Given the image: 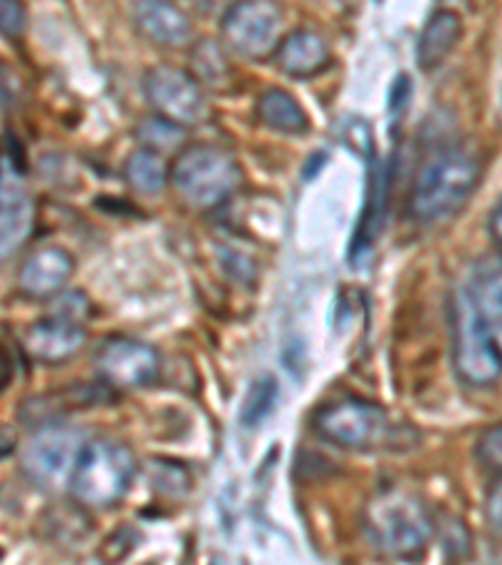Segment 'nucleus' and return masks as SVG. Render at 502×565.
Returning a JSON list of instances; mask_svg holds the SVG:
<instances>
[{
    "instance_id": "obj_1",
    "label": "nucleus",
    "mask_w": 502,
    "mask_h": 565,
    "mask_svg": "<svg viewBox=\"0 0 502 565\" xmlns=\"http://www.w3.org/2000/svg\"><path fill=\"white\" fill-rule=\"evenodd\" d=\"M500 264H474L452 295V362L462 382L492 387L500 380L502 354Z\"/></svg>"
},
{
    "instance_id": "obj_2",
    "label": "nucleus",
    "mask_w": 502,
    "mask_h": 565,
    "mask_svg": "<svg viewBox=\"0 0 502 565\" xmlns=\"http://www.w3.org/2000/svg\"><path fill=\"white\" fill-rule=\"evenodd\" d=\"M485 174V153L474 143L437 151L415 181L409 212L419 224H442L462 212Z\"/></svg>"
},
{
    "instance_id": "obj_3",
    "label": "nucleus",
    "mask_w": 502,
    "mask_h": 565,
    "mask_svg": "<svg viewBox=\"0 0 502 565\" xmlns=\"http://www.w3.org/2000/svg\"><path fill=\"white\" fill-rule=\"evenodd\" d=\"M364 535L382 555L415 561L435 535V518L423 500L405 490H385L364 508Z\"/></svg>"
},
{
    "instance_id": "obj_4",
    "label": "nucleus",
    "mask_w": 502,
    "mask_h": 565,
    "mask_svg": "<svg viewBox=\"0 0 502 565\" xmlns=\"http://www.w3.org/2000/svg\"><path fill=\"white\" fill-rule=\"evenodd\" d=\"M133 478L136 458L124 443L90 440L81 445L66 482L81 505L111 508L129 493Z\"/></svg>"
},
{
    "instance_id": "obj_5",
    "label": "nucleus",
    "mask_w": 502,
    "mask_h": 565,
    "mask_svg": "<svg viewBox=\"0 0 502 565\" xmlns=\"http://www.w3.org/2000/svg\"><path fill=\"white\" fill-rule=\"evenodd\" d=\"M242 167L232 151L212 143L186 146L173 161L171 184L186 204L214 209L242 186Z\"/></svg>"
},
{
    "instance_id": "obj_6",
    "label": "nucleus",
    "mask_w": 502,
    "mask_h": 565,
    "mask_svg": "<svg viewBox=\"0 0 502 565\" xmlns=\"http://www.w3.org/2000/svg\"><path fill=\"white\" fill-rule=\"evenodd\" d=\"M314 430L337 448L370 452L385 448L392 437V423L385 407L367 399H342L324 405L314 415Z\"/></svg>"
},
{
    "instance_id": "obj_7",
    "label": "nucleus",
    "mask_w": 502,
    "mask_h": 565,
    "mask_svg": "<svg viewBox=\"0 0 502 565\" xmlns=\"http://www.w3.org/2000/svg\"><path fill=\"white\" fill-rule=\"evenodd\" d=\"M285 13L274 0H236L224 11L222 35L236 56L269 58L281 41Z\"/></svg>"
},
{
    "instance_id": "obj_8",
    "label": "nucleus",
    "mask_w": 502,
    "mask_h": 565,
    "mask_svg": "<svg viewBox=\"0 0 502 565\" xmlns=\"http://www.w3.org/2000/svg\"><path fill=\"white\" fill-rule=\"evenodd\" d=\"M143 90L161 118L179 126H196L206 116V98L194 73L177 66H157L146 73Z\"/></svg>"
},
{
    "instance_id": "obj_9",
    "label": "nucleus",
    "mask_w": 502,
    "mask_h": 565,
    "mask_svg": "<svg viewBox=\"0 0 502 565\" xmlns=\"http://www.w3.org/2000/svg\"><path fill=\"white\" fill-rule=\"evenodd\" d=\"M96 370L100 380L111 387H146L159 377L161 358L151 344L116 337L98 350Z\"/></svg>"
},
{
    "instance_id": "obj_10",
    "label": "nucleus",
    "mask_w": 502,
    "mask_h": 565,
    "mask_svg": "<svg viewBox=\"0 0 502 565\" xmlns=\"http://www.w3.org/2000/svg\"><path fill=\"white\" fill-rule=\"evenodd\" d=\"M78 433L66 427H45L33 437L23 455V470L35 486L56 490L68 480L73 462L81 450Z\"/></svg>"
},
{
    "instance_id": "obj_11",
    "label": "nucleus",
    "mask_w": 502,
    "mask_h": 565,
    "mask_svg": "<svg viewBox=\"0 0 502 565\" xmlns=\"http://www.w3.org/2000/svg\"><path fill=\"white\" fill-rule=\"evenodd\" d=\"M33 230V204L13 157L0 159V262L11 257Z\"/></svg>"
},
{
    "instance_id": "obj_12",
    "label": "nucleus",
    "mask_w": 502,
    "mask_h": 565,
    "mask_svg": "<svg viewBox=\"0 0 502 565\" xmlns=\"http://www.w3.org/2000/svg\"><path fill=\"white\" fill-rule=\"evenodd\" d=\"M88 334L78 322L71 319L51 317L43 322L31 324L23 337V348L29 358L45 364H58L63 360H71L73 354L84 350Z\"/></svg>"
},
{
    "instance_id": "obj_13",
    "label": "nucleus",
    "mask_w": 502,
    "mask_h": 565,
    "mask_svg": "<svg viewBox=\"0 0 502 565\" xmlns=\"http://www.w3.org/2000/svg\"><path fill=\"white\" fill-rule=\"evenodd\" d=\"M133 23L146 41L163 49H184L191 43V18L171 0H139L133 8Z\"/></svg>"
},
{
    "instance_id": "obj_14",
    "label": "nucleus",
    "mask_w": 502,
    "mask_h": 565,
    "mask_svg": "<svg viewBox=\"0 0 502 565\" xmlns=\"http://www.w3.org/2000/svg\"><path fill=\"white\" fill-rule=\"evenodd\" d=\"M73 269H76V264H73L71 252L61 247H43L25 259L18 281L29 297L45 299L66 287Z\"/></svg>"
},
{
    "instance_id": "obj_15",
    "label": "nucleus",
    "mask_w": 502,
    "mask_h": 565,
    "mask_svg": "<svg viewBox=\"0 0 502 565\" xmlns=\"http://www.w3.org/2000/svg\"><path fill=\"white\" fill-rule=\"evenodd\" d=\"M274 56H277L279 68L291 78L319 76V73L330 68L332 63L330 49H327L324 39L312 31L289 33L287 39L279 41Z\"/></svg>"
},
{
    "instance_id": "obj_16",
    "label": "nucleus",
    "mask_w": 502,
    "mask_h": 565,
    "mask_svg": "<svg viewBox=\"0 0 502 565\" xmlns=\"http://www.w3.org/2000/svg\"><path fill=\"white\" fill-rule=\"evenodd\" d=\"M387 199H389V169L385 161L372 159L370 167V184H367V202H364L357 234H354L352 254L357 257L362 249H370L377 239L387 216Z\"/></svg>"
},
{
    "instance_id": "obj_17",
    "label": "nucleus",
    "mask_w": 502,
    "mask_h": 565,
    "mask_svg": "<svg viewBox=\"0 0 502 565\" xmlns=\"http://www.w3.org/2000/svg\"><path fill=\"white\" fill-rule=\"evenodd\" d=\"M462 39V18L455 11H437L419 33L417 41V66L423 71H435L442 66L447 56L458 49Z\"/></svg>"
},
{
    "instance_id": "obj_18",
    "label": "nucleus",
    "mask_w": 502,
    "mask_h": 565,
    "mask_svg": "<svg viewBox=\"0 0 502 565\" xmlns=\"http://www.w3.org/2000/svg\"><path fill=\"white\" fill-rule=\"evenodd\" d=\"M257 118L271 131L287 134V136H301L309 131V116L295 96L285 88H269L264 90L257 102Z\"/></svg>"
},
{
    "instance_id": "obj_19",
    "label": "nucleus",
    "mask_w": 502,
    "mask_h": 565,
    "mask_svg": "<svg viewBox=\"0 0 502 565\" xmlns=\"http://www.w3.org/2000/svg\"><path fill=\"white\" fill-rule=\"evenodd\" d=\"M124 174L136 194H143V196L161 194L163 186L169 184L167 161H163L161 153L151 151V149L133 151L129 161H126Z\"/></svg>"
},
{
    "instance_id": "obj_20",
    "label": "nucleus",
    "mask_w": 502,
    "mask_h": 565,
    "mask_svg": "<svg viewBox=\"0 0 502 565\" xmlns=\"http://www.w3.org/2000/svg\"><path fill=\"white\" fill-rule=\"evenodd\" d=\"M277 399H279L277 377L261 375L254 380L249 392H246L242 413H239V420L246 430H254V427H259L264 420H267V417L274 413V407H277Z\"/></svg>"
},
{
    "instance_id": "obj_21",
    "label": "nucleus",
    "mask_w": 502,
    "mask_h": 565,
    "mask_svg": "<svg viewBox=\"0 0 502 565\" xmlns=\"http://www.w3.org/2000/svg\"><path fill=\"white\" fill-rule=\"evenodd\" d=\"M194 71L196 81L206 86L218 88L229 78V61L224 56V49L216 41H201L194 49Z\"/></svg>"
},
{
    "instance_id": "obj_22",
    "label": "nucleus",
    "mask_w": 502,
    "mask_h": 565,
    "mask_svg": "<svg viewBox=\"0 0 502 565\" xmlns=\"http://www.w3.org/2000/svg\"><path fill=\"white\" fill-rule=\"evenodd\" d=\"M186 139L184 126L171 124L167 118H149L139 126V141L143 143V149H151L157 153H167V151H177L181 143Z\"/></svg>"
},
{
    "instance_id": "obj_23",
    "label": "nucleus",
    "mask_w": 502,
    "mask_h": 565,
    "mask_svg": "<svg viewBox=\"0 0 502 565\" xmlns=\"http://www.w3.org/2000/svg\"><path fill=\"white\" fill-rule=\"evenodd\" d=\"M474 458H478L482 470L500 476V468H502V427L500 425L490 427V430H485V435L480 437L478 448H474Z\"/></svg>"
},
{
    "instance_id": "obj_24",
    "label": "nucleus",
    "mask_w": 502,
    "mask_h": 565,
    "mask_svg": "<svg viewBox=\"0 0 502 565\" xmlns=\"http://www.w3.org/2000/svg\"><path fill=\"white\" fill-rule=\"evenodd\" d=\"M25 31V6L23 0H0V35L18 39Z\"/></svg>"
},
{
    "instance_id": "obj_25",
    "label": "nucleus",
    "mask_w": 502,
    "mask_h": 565,
    "mask_svg": "<svg viewBox=\"0 0 502 565\" xmlns=\"http://www.w3.org/2000/svg\"><path fill=\"white\" fill-rule=\"evenodd\" d=\"M88 315V297L84 291H66L56 302V317L71 319V322H78Z\"/></svg>"
},
{
    "instance_id": "obj_26",
    "label": "nucleus",
    "mask_w": 502,
    "mask_h": 565,
    "mask_svg": "<svg viewBox=\"0 0 502 565\" xmlns=\"http://www.w3.org/2000/svg\"><path fill=\"white\" fill-rule=\"evenodd\" d=\"M409 98H413V84H409V78L402 73V76H397V81L389 88V114L399 118L407 111Z\"/></svg>"
},
{
    "instance_id": "obj_27",
    "label": "nucleus",
    "mask_w": 502,
    "mask_h": 565,
    "mask_svg": "<svg viewBox=\"0 0 502 565\" xmlns=\"http://www.w3.org/2000/svg\"><path fill=\"white\" fill-rule=\"evenodd\" d=\"M500 480L495 478V488L490 490V498H488V521L490 527H495V533H500V523H502V515H500Z\"/></svg>"
},
{
    "instance_id": "obj_28",
    "label": "nucleus",
    "mask_w": 502,
    "mask_h": 565,
    "mask_svg": "<svg viewBox=\"0 0 502 565\" xmlns=\"http://www.w3.org/2000/svg\"><path fill=\"white\" fill-rule=\"evenodd\" d=\"M191 3H194L196 11L204 13V15H214V13L222 11V8L232 6L229 0H191Z\"/></svg>"
},
{
    "instance_id": "obj_29",
    "label": "nucleus",
    "mask_w": 502,
    "mask_h": 565,
    "mask_svg": "<svg viewBox=\"0 0 502 565\" xmlns=\"http://www.w3.org/2000/svg\"><path fill=\"white\" fill-rule=\"evenodd\" d=\"M500 214H502V206L495 204V209H492L490 214V234L492 239H495V244H500Z\"/></svg>"
},
{
    "instance_id": "obj_30",
    "label": "nucleus",
    "mask_w": 502,
    "mask_h": 565,
    "mask_svg": "<svg viewBox=\"0 0 502 565\" xmlns=\"http://www.w3.org/2000/svg\"><path fill=\"white\" fill-rule=\"evenodd\" d=\"M8 104V94H6V88H3V84H0V108H3Z\"/></svg>"
}]
</instances>
